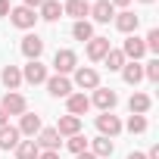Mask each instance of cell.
<instances>
[{
    "mask_svg": "<svg viewBox=\"0 0 159 159\" xmlns=\"http://www.w3.org/2000/svg\"><path fill=\"white\" fill-rule=\"evenodd\" d=\"M128 159H147L143 153H128Z\"/></svg>",
    "mask_w": 159,
    "mask_h": 159,
    "instance_id": "cell-37",
    "label": "cell"
},
{
    "mask_svg": "<svg viewBox=\"0 0 159 159\" xmlns=\"http://www.w3.org/2000/svg\"><path fill=\"white\" fill-rule=\"evenodd\" d=\"M19 137H22V134H19L16 125H10V122L0 125V150H16V147H19Z\"/></svg>",
    "mask_w": 159,
    "mask_h": 159,
    "instance_id": "cell-16",
    "label": "cell"
},
{
    "mask_svg": "<svg viewBox=\"0 0 159 159\" xmlns=\"http://www.w3.org/2000/svg\"><path fill=\"white\" fill-rule=\"evenodd\" d=\"M22 53H25L28 59H41V53H44V38H41V34H25V38H22Z\"/></svg>",
    "mask_w": 159,
    "mask_h": 159,
    "instance_id": "cell-14",
    "label": "cell"
},
{
    "mask_svg": "<svg viewBox=\"0 0 159 159\" xmlns=\"http://www.w3.org/2000/svg\"><path fill=\"white\" fill-rule=\"evenodd\" d=\"M103 62H106V69H109V72H122V66H125L128 59H125V53H122V50H109V53L103 56Z\"/></svg>",
    "mask_w": 159,
    "mask_h": 159,
    "instance_id": "cell-26",
    "label": "cell"
},
{
    "mask_svg": "<svg viewBox=\"0 0 159 159\" xmlns=\"http://www.w3.org/2000/svg\"><path fill=\"white\" fill-rule=\"evenodd\" d=\"M88 16H94V22L103 25V22H109V19L116 16V7L109 3V0H97V3H91V13H88Z\"/></svg>",
    "mask_w": 159,
    "mask_h": 159,
    "instance_id": "cell-17",
    "label": "cell"
},
{
    "mask_svg": "<svg viewBox=\"0 0 159 159\" xmlns=\"http://www.w3.org/2000/svg\"><path fill=\"white\" fill-rule=\"evenodd\" d=\"M59 16H62V3L59 0H44L38 7V19H44V22H56Z\"/></svg>",
    "mask_w": 159,
    "mask_h": 159,
    "instance_id": "cell-20",
    "label": "cell"
},
{
    "mask_svg": "<svg viewBox=\"0 0 159 159\" xmlns=\"http://www.w3.org/2000/svg\"><path fill=\"white\" fill-rule=\"evenodd\" d=\"M38 159H59V153H56V150H41Z\"/></svg>",
    "mask_w": 159,
    "mask_h": 159,
    "instance_id": "cell-32",
    "label": "cell"
},
{
    "mask_svg": "<svg viewBox=\"0 0 159 159\" xmlns=\"http://www.w3.org/2000/svg\"><path fill=\"white\" fill-rule=\"evenodd\" d=\"M0 109H3L7 116H22V112H28V100L19 91H7L3 100H0Z\"/></svg>",
    "mask_w": 159,
    "mask_h": 159,
    "instance_id": "cell-2",
    "label": "cell"
},
{
    "mask_svg": "<svg viewBox=\"0 0 159 159\" xmlns=\"http://www.w3.org/2000/svg\"><path fill=\"white\" fill-rule=\"evenodd\" d=\"M88 3H91V0H88Z\"/></svg>",
    "mask_w": 159,
    "mask_h": 159,
    "instance_id": "cell-40",
    "label": "cell"
},
{
    "mask_svg": "<svg viewBox=\"0 0 159 159\" xmlns=\"http://www.w3.org/2000/svg\"><path fill=\"white\" fill-rule=\"evenodd\" d=\"M44 84H47V91H50V97H56V100H59V97L66 100L69 94H75V91H72V81H69L66 75H50V78H47Z\"/></svg>",
    "mask_w": 159,
    "mask_h": 159,
    "instance_id": "cell-7",
    "label": "cell"
},
{
    "mask_svg": "<svg viewBox=\"0 0 159 159\" xmlns=\"http://www.w3.org/2000/svg\"><path fill=\"white\" fill-rule=\"evenodd\" d=\"M10 10H13L10 0H0V16H10Z\"/></svg>",
    "mask_w": 159,
    "mask_h": 159,
    "instance_id": "cell-33",
    "label": "cell"
},
{
    "mask_svg": "<svg viewBox=\"0 0 159 159\" xmlns=\"http://www.w3.org/2000/svg\"><path fill=\"white\" fill-rule=\"evenodd\" d=\"M150 106H153L150 94H131V100H128L131 116H147V112H150Z\"/></svg>",
    "mask_w": 159,
    "mask_h": 159,
    "instance_id": "cell-22",
    "label": "cell"
},
{
    "mask_svg": "<svg viewBox=\"0 0 159 159\" xmlns=\"http://www.w3.org/2000/svg\"><path fill=\"white\" fill-rule=\"evenodd\" d=\"M66 109H69V116H78V119H81V116L91 109V97H84V94H69V97H66Z\"/></svg>",
    "mask_w": 159,
    "mask_h": 159,
    "instance_id": "cell-13",
    "label": "cell"
},
{
    "mask_svg": "<svg viewBox=\"0 0 159 159\" xmlns=\"http://www.w3.org/2000/svg\"><path fill=\"white\" fill-rule=\"evenodd\" d=\"M140 3H153V0H140Z\"/></svg>",
    "mask_w": 159,
    "mask_h": 159,
    "instance_id": "cell-39",
    "label": "cell"
},
{
    "mask_svg": "<svg viewBox=\"0 0 159 159\" xmlns=\"http://www.w3.org/2000/svg\"><path fill=\"white\" fill-rule=\"evenodd\" d=\"M128 131L131 134H143L147 131V116H131L128 119Z\"/></svg>",
    "mask_w": 159,
    "mask_h": 159,
    "instance_id": "cell-30",
    "label": "cell"
},
{
    "mask_svg": "<svg viewBox=\"0 0 159 159\" xmlns=\"http://www.w3.org/2000/svg\"><path fill=\"white\" fill-rule=\"evenodd\" d=\"M38 150H59V143H62V137L56 134V128H41L38 131Z\"/></svg>",
    "mask_w": 159,
    "mask_h": 159,
    "instance_id": "cell-15",
    "label": "cell"
},
{
    "mask_svg": "<svg viewBox=\"0 0 159 159\" xmlns=\"http://www.w3.org/2000/svg\"><path fill=\"white\" fill-rule=\"evenodd\" d=\"M0 125H7V112L3 109H0Z\"/></svg>",
    "mask_w": 159,
    "mask_h": 159,
    "instance_id": "cell-38",
    "label": "cell"
},
{
    "mask_svg": "<svg viewBox=\"0 0 159 159\" xmlns=\"http://www.w3.org/2000/svg\"><path fill=\"white\" fill-rule=\"evenodd\" d=\"M72 38H75V41H84V44H88V41L94 38V25H91L88 19H78V22L72 25Z\"/></svg>",
    "mask_w": 159,
    "mask_h": 159,
    "instance_id": "cell-24",
    "label": "cell"
},
{
    "mask_svg": "<svg viewBox=\"0 0 159 159\" xmlns=\"http://www.w3.org/2000/svg\"><path fill=\"white\" fill-rule=\"evenodd\" d=\"M66 147H69V153L78 156V153H84V150H88V137H84V134H75V137L66 140Z\"/></svg>",
    "mask_w": 159,
    "mask_h": 159,
    "instance_id": "cell-28",
    "label": "cell"
},
{
    "mask_svg": "<svg viewBox=\"0 0 159 159\" xmlns=\"http://www.w3.org/2000/svg\"><path fill=\"white\" fill-rule=\"evenodd\" d=\"M112 150H116V147H112V140H109V137H103V134L91 140V153H94L97 159H100V156H112Z\"/></svg>",
    "mask_w": 159,
    "mask_h": 159,
    "instance_id": "cell-25",
    "label": "cell"
},
{
    "mask_svg": "<svg viewBox=\"0 0 159 159\" xmlns=\"http://www.w3.org/2000/svg\"><path fill=\"white\" fill-rule=\"evenodd\" d=\"M56 134L59 137H75V134H81V119L78 116H59V122H56Z\"/></svg>",
    "mask_w": 159,
    "mask_h": 159,
    "instance_id": "cell-10",
    "label": "cell"
},
{
    "mask_svg": "<svg viewBox=\"0 0 159 159\" xmlns=\"http://www.w3.org/2000/svg\"><path fill=\"white\" fill-rule=\"evenodd\" d=\"M38 143L34 140H19V147H16V159H38Z\"/></svg>",
    "mask_w": 159,
    "mask_h": 159,
    "instance_id": "cell-27",
    "label": "cell"
},
{
    "mask_svg": "<svg viewBox=\"0 0 159 159\" xmlns=\"http://www.w3.org/2000/svg\"><path fill=\"white\" fill-rule=\"evenodd\" d=\"M109 50H112V47H109V38H97V34H94V38L88 41V59H91V62H103V56H106Z\"/></svg>",
    "mask_w": 159,
    "mask_h": 159,
    "instance_id": "cell-11",
    "label": "cell"
},
{
    "mask_svg": "<svg viewBox=\"0 0 159 159\" xmlns=\"http://www.w3.org/2000/svg\"><path fill=\"white\" fill-rule=\"evenodd\" d=\"M10 22H13L16 28L28 31V28H34V22H38V13H34V10H28V7H13V10H10Z\"/></svg>",
    "mask_w": 159,
    "mask_h": 159,
    "instance_id": "cell-3",
    "label": "cell"
},
{
    "mask_svg": "<svg viewBox=\"0 0 159 159\" xmlns=\"http://www.w3.org/2000/svg\"><path fill=\"white\" fill-rule=\"evenodd\" d=\"M122 53H125V59L137 62V59L147 53V47H143V38H137V34H128V41L122 44Z\"/></svg>",
    "mask_w": 159,
    "mask_h": 159,
    "instance_id": "cell-12",
    "label": "cell"
},
{
    "mask_svg": "<svg viewBox=\"0 0 159 159\" xmlns=\"http://www.w3.org/2000/svg\"><path fill=\"white\" fill-rule=\"evenodd\" d=\"M72 88H81V91L100 88V72L91 69V66H78V69H75V81H72Z\"/></svg>",
    "mask_w": 159,
    "mask_h": 159,
    "instance_id": "cell-1",
    "label": "cell"
},
{
    "mask_svg": "<svg viewBox=\"0 0 159 159\" xmlns=\"http://www.w3.org/2000/svg\"><path fill=\"white\" fill-rule=\"evenodd\" d=\"M41 3H44V0H25V3H22V7H28V10H38Z\"/></svg>",
    "mask_w": 159,
    "mask_h": 159,
    "instance_id": "cell-34",
    "label": "cell"
},
{
    "mask_svg": "<svg viewBox=\"0 0 159 159\" xmlns=\"http://www.w3.org/2000/svg\"><path fill=\"white\" fill-rule=\"evenodd\" d=\"M91 103H94L97 109H103V112H112V106L119 103V94H116L112 88H94V97H91Z\"/></svg>",
    "mask_w": 159,
    "mask_h": 159,
    "instance_id": "cell-6",
    "label": "cell"
},
{
    "mask_svg": "<svg viewBox=\"0 0 159 159\" xmlns=\"http://www.w3.org/2000/svg\"><path fill=\"white\" fill-rule=\"evenodd\" d=\"M75 159H97V156H94V153H91V150H84V153H78V156H75Z\"/></svg>",
    "mask_w": 159,
    "mask_h": 159,
    "instance_id": "cell-35",
    "label": "cell"
},
{
    "mask_svg": "<svg viewBox=\"0 0 159 159\" xmlns=\"http://www.w3.org/2000/svg\"><path fill=\"white\" fill-rule=\"evenodd\" d=\"M16 128H19V134H28V137H34V134L41 131V116H34V112H22Z\"/></svg>",
    "mask_w": 159,
    "mask_h": 159,
    "instance_id": "cell-19",
    "label": "cell"
},
{
    "mask_svg": "<svg viewBox=\"0 0 159 159\" xmlns=\"http://www.w3.org/2000/svg\"><path fill=\"white\" fill-rule=\"evenodd\" d=\"M97 131H100L103 137H116V134H122V122H119V116H112V112H100V116H97Z\"/></svg>",
    "mask_w": 159,
    "mask_h": 159,
    "instance_id": "cell-8",
    "label": "cell"
},
{
    "mask_svg": "<svg viewBox=\"0 0 159 159\" xmlns=\"http://www.w3.org/2000/svg\"><path fill=\"white\" fill-rule=\"evenodd\" d=\"M143 78H150V81H159V59H150L143 66Z\"/></svg>",
    "mask_w": 159,
    "mask_h": 159,
    "instance_id": "cell-31",
    "label": "cell"
},
{
    "mask_svg": "<svg viewBox=\"0 0 159 159\" xmlns=\"http://www.w3.org/2000/svg\"><path fill=\"white\" fill-rule=\"evenodd\" d=\"M0 81H3L7 91H19V84H22V69H19V66H3Z\"/></svg>",
    "mask_w": 159,
    "mask_h": 159,
    "instance_id": "cell-18",
    "label": "cell"
},
{
    "mask_svg": "<svg viewBox=\"0 0 159 159\" xmlns=\"http://www.w3.org/2000/svg\"><path fill=\"white\" fill-rule=\"evenodd\" d=\"M62 13L78 22V19H84V16L91 13V3H88V0H66V3H62Z\"/></svg>",
    "mask_w": 159,
    "mask_h": 159,
    "instance_id": "cell-21",
    "label": "cell"
},
{
    "mask_svg": "<svg viewBox=\"0 0 159 159\" xmlns=\"http://www.w3.org/2000/svg\"><path fill=\"white\" fill-rule=\"evenodd\" d=\"M112 22H116V28H119L122 34H134V31H137V25H140V16H134L131 10H122V13H116V16H112Z\"/></svg>",
    "mask_w": 159,
    "mask_h": 159,
    "instance_id": "cell-9",
    "label": "cell"
},
{
    "mask_svg": "<svg viewBox=\"0 0 159 159\" xmlns=\"http://www.w3.org/2000/svg\"><path fill=\"white\" fill-rule=\"evenodd\" d=\"M109 3H112V7H122V10H125V7L131 3V0H109Z\"/></svg>",
    "mask_w": 159,
    "mask_h": 159,
    "instance_id": "cell-36",
    "label": "cell"
},
{
    "mask_svg": "<svg viewBox=\"0 0 159 159\" xmlns=\"http://www.w3.org/2000/svg\"><path fill=\"white\" fill-rule=\"evenodd\" d=\"M143 47H147L150 53H159V28H150V31H147V38H143Z\"/></svg>",
    "mask_w": 159,
    "mask_h": 159,
    "instance_id": "cell-29",
    "label": "cell"
},
{
    "mask_svg": "<svg viewBox=\"0 0 159 159\" xmlns=\"http://www.w3.org/2000/svg\"><path fill=\"white\" fill-rule=\"evenodd\" d=\"M53 69H56V75H69V72H75V69H78V53H75V50H56V56H53Z\"/></svg>",
    "mask_w": 159,
    "mask_h": 159,
    "instance_id": "cell-4",
    "label": "cell"
},
{
    "mask_svg": "<svg viewBox=\"0 0 159 159\" xmlns=\"http://www.w3.org/2000/svg\"><path fill=\"white\" fill-rule=\"evenodd\" d=\"M122 78H125V84H131V88L140 84L143 81V66L140 62H125L122 66Z\"/></svg>",
    "mask_w": 159,
    "mask_h": 159,
    "instance_id": "cell-23",
    "label": "cell"
},
{
    "mask_svg": "<svg viewBox=\"0 0 159 159\" xmlns=\"http://www.w3.org/2000/svg\"><path fill=\"white\" fill-rule=\"evenodd\" d=\"M47 66L41 62V59H28V66L22 69V81H28V84H44L47 81Z\"/></svg>",
    "mask_w": 159,
    "mask_h": 159,
    "instance_id": "cell-5",
    "label": "cell"
}]
</instances>
